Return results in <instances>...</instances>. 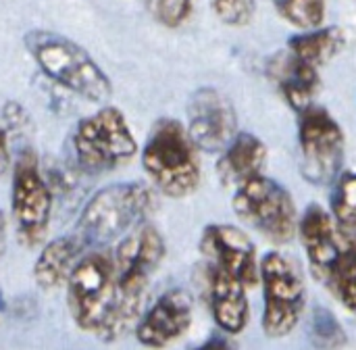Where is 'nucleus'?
Instances as JSON below:
<instances>
[{
  "instance_id": "1",
  "label": "nucleus",
  "mask_w": 356,
  "mask_h": 350,
  "mask_svg": "<svg viewBox=\"0 0 356 350\" xmlns=\"http://www.w3.org/2000/svg\"><path fill=\"white\" fill-rule=\"evenodd\" d=\"M23 44L40 71L75 96L102 104L113 96V83L102 67L71 38L46 29H31Z\"/></svg>"
},
{
  "instance_id": "2",
  "label": "nucleus",
  "mask_w": 356,
  "mask_h": 350,
  "mask_svg": "<svg viewBox=\"0 0 356 350\" xmlns=\"http://www.w3.org/2000/svg\"><path fill=\"white\" fill-rule=\"evenodd\" d=\"M142 167L152 184L171 198L192 194L200 184L196 144L177 119H159L142 148Z\"/></svg>"
},
{
  "instance_id": "3",
  "label": "nucleus",
  "mask_w": 356,
  "mask_h": 350,
  "mask_svg": "<svg viewBox=\"0 0 356 350\" xmlns=\"http://www.w3.org/2000/svg\"><path fill=\"white\" fill-rule=\"evenodd\" d=\"M154 209V194L140 182L113 184L98 190L83 207L77 221V238L83 246H104L136 225Z\"/></svg>"
},
{
  "instance_id": "4",
  "label": "nucleus",
  "mask_w": 356,
  "mask_h": 350,
  "mask_svg": "<svg viewBox=\"0 0 356 350\" xmlns=\"http://www.w3.org/2000/svg\"><path fill=\"white\" fill-rule=\"evenodd\" d=\"M77 163L90 173H104L129 163L138 144L117 106H102L83 117L71 138Z\"/></svg>"
},
{
  "instance_id": "5",
  "label": "nucleus",
  "mask_w": 356,
  "mask_h": 350,
  "mask_svg": "<svg viewBox=\"0 0 356 350\" xmlns=\"http://www.w3.org/2000/svg\"><path fill=\"white\" fill-rule=\"evenodd\" d=\"M115 299L117 269L113 255L94 250L81 257L67 282V303L73 321L81 330L96 334V330L106 319Z\"/></svg>"
},
{
  "instance_id": "6",
  "label": "nucleus",
  "mask_w": 356,
  "mask_h": 350,
  "mask_svg": "<svg viewBox=\"0 0 356 350\" xmlns=\"http://www.w3.org/2000/svg\"><path fill=\"white\" fill-rule=\"evenodd\" d=\"M232 205L244 223L275 244H286L296 234L298 221L292 196L282 184L263 173L236 188Z\"/></svg>"
},
{
  "instance_id": "7",
  "label": "nucleus",
  "mask_w": 356,
  "mask_h": 350,
  "mask_svg": "<svg viewBox=\"0 0 356 350\" xmlns=\"http://www.w3.org/2000/svg\"><path fill=\"white\" fill-rule=\"evenodd\" d=\"M261 282L265 292L263 332L269 338L288 336L305 311V284L298 267L280 253H267L261 261Z\"/></svg>"
},
{
  "instance_id": "8",
  "label": "nucleus",
  "mask_w": 356,
  "mask_h": 350,
  "mask_svg": "<svg viewBox=\"0 0 356 350\" xmlns=\"http://www.w3.org/2000/svg\"><path fill=\"white\" fill-rule=\"evenodd\" d=\"M298 144L305 180L325 186L340 177L344 163V132L323 106L311 104L300 111Z\"/></svg>"
},
{
  "instance_id": "9",
  "label": "nucleus",
  "mask_w": 356,
  "mask_h": 350,
  "mask_svg": "<svg viewBox=\"0 0 356 350\" xmlns=\"http://www.w3.org/2000/svg\"><path fill=\"white\" fill-rule=\"evenodd\" d=\"M10 209L17 236L25 246H35L46 238L52 215V192L44 180L33 150H21L13 171Z\"/></svg>"
},
{
  "instance_id": "10",
  "label": "nucleus",
  "mask_w": 356,
  "mask_h": 350,
  "mask_svg": "<svg viewBox=\"0 0 356 350\" xmlns=\"http://www.w3.org/2000/svg\"><path fill=\"white\" fill-rule=\"evenodd\" d=\"M236 111L215 88H200L188 102V134L198 150L223 152L236 136Z\"/></svg>"
},
{
  "instance_id": "11",
  "label": "nucleus",
  "mask_w": 356,
  "mask_h": 350,
  "mask_svg": "<svg viewBox=\"0 0 356 350\" xmlns=\"http://www.w3.org/2000/svg\"><path fill=\"white\" fill-rule=\"evenodd\" d=\"M165 257V242L152 225H140L127 234L113 253L117 286L123 292L146 294L150 276Z\"/></svg>"
},
{
  "instance_id": "12",
  "label": "nucleus",
  "mask_w": 356,
  "mask_h": 350,
  "mask_svg": "<svg viewBox=\"0 0 356 350\" xmlns=\"http://www.w3.org/2000/svg\"><path fill=\"white\" fill-rule=\"evenodd\" d=\"M200 250L209 263L225 269L238 278L246 288L261 282V267L257 265V248L252 240L234 225L213 223L204 228Z\"/></svg>"
},
{
  "instance_id": "13",
  "label": "nucleus",
  "mask_w": 356,
  "mask_h": 350,
  "mask_svg": "<svg viewBox=\"0 0 356 350\" xmlns=\"http://www.w3.org/2000/svg\"><path fill=\"white\" fill-rule=\"evenodd\" d=\"M300 238L309 255V263L313 273L327 282L338 257L342 255L344 246L350 240V234L346 228H342L334 215L323 211L317 205H311L307 213L300 219Z\"/></svg>"
},
{
  "instance_id": "14",
  "label": "nucleus",
  "mask_w": 356,
  "mask_h": 350,
  "mask_svg": "<svg viewBox=\"0 0 356 350\" xmlns=\"http://www.w3.org/2000/svg\"><path fill=\"white\" fill-rule=\"evenodd\" d=\"M192 324V299L184 290L163 294L136 328L140 344L161 350L186 334Z\"/></svg>"
},
{
  "instance_id": "15",
  "label": "nucleus",
  "mask_w": 356,
  "mask_h": 350,
  "mask_svg": "<svg viewBox=\"0 0 356 350\" xmlns=\"http://www.w3.org/2000/svg\"><path fill=\"white\" fill-rule=\"evenodd\" d=\"M209 296L215 321L229 334H240L248 324L246 286L225 269L209 263Z\"/></svg>"
},
{
  "instance_id": "16",
  "label": "nucleus",
  "mask_w": 356,
  "mask_h": 350,
  "mask_svg": "<svg viewBox=\"0 0 356 350\" xmlns=\"http://www.w3.org/2000/svg\"><path fill=\"white\" fill-rule=\"evenodd\" d=\"M269 71H271V77L275 79L282 96L294 111L300 113L313 104L319 88H321L317 67L300 61L298 56H294L288 50V52L277 54L271 61Z\"/></svg>"
},
{
  "instance_id": "17",
  "label": "nucleus",
  "mask_w": 356,
  "mask_h": 350,
  "mask_svg": "<svg viewBox=\"0 0 356 350\" xmlns=\"http://www.w3.org/2000/svg\"><path fill=\"white\" fill-rule=\"evenodd\" d=\"M267 163L265 144L252 134H236L217 161V173L223 186L240 188L263 173Z\"/></svg>"
},
{
  "instance_id": "18",
  "label": "nucleus",
  "mask_w": 356,
  "mask_h": 350,
  "mask_svg": "<svg viewBox=\"0 0 356 350\" xmlns=\"http://www.w3.org/2000/svg\"><path fill=\"white\" fill-rule=\"evenodd\" d=\"M83 242L73 236H63L52 242H48L33 265V280L42 290H56L60 286H67L75 265L81 259Z\"/></svg>"
},
{
  "instance_id": "19",
  "label": "nucleus",
  "mask_w": 356,
  "mask_h": 350,
  "mask_svg": "<svg viewBox=\"0 0 356 350\" xmlns=\"http://www.w3.org/2000/svg\"><path fill=\"white\" fill-rule=\"evenodd\" d=\"M344 44H346V38L342 29L319 25V27L305 29V33L290 38L288 50L300 61L319 69L321 65H327L336 54H340Z\"/></svg>"
},
{
  "instance_id": "20",
  "label": "nucleus",
  "mask_w": 356,
  "mask_h": 350,
  "mask_svg": "<svg viewBox=\"0 0 356 350\" xmlns=\"http://www.w3.org/2000/svg\"><path fill=\"white\" fill-rule=\"evenodd\" d=\"M327 284L338 294L342 305L356 315V234H350L348 244L338 257Z\"/></svg>"
},
{
  "instance_id": "21",
  "label": "nucleus",
  "mask_w": 356,
  "mask_h": 350,
  "mask_svg": "<svg viewBox=\"0 0 356 350\" xmlns=\"http://www.w3.org/2000/svg\"><path fill=\"white\" fill-rule=\"evenodd\" d=\"M311 342L317 350H342L346 347V332L330 309L317 307L313 311Z\"/></svg>"
},
{
  "instance_id": "22",
  "label": "nucleus",
  "mask_w": 356,
  "mask_h": 350,
  "mask_svg": "<svg viewBox=\"0 0 356 350\" xmlns=\"http://www.w3.org/2000/svg\"><path fill=\"white\" fill-rule=\"evenodd\" d=\"M332 215L342 228L356 234V173H344L334 182Z\"/></svg>"
},
{
  "instance_id": "23",
  "label": "nucleus",
  "mask_w": 356,
  "mask_h": 350,
  "mask_svg": "<svg viewBox=\"0 0 356 350\" xmlns=\"http://www.w3.org/2000/svg\"><path fill=\"white\" fill-rule=\"evenodd\" d=\"M277 13L300 29L319 27L325 19V0H273Z\"/></svg>"
},
{
  "instance_id": "24",
  "label": "nucleus",
  "mask_w": 356,
  "mask_h": 350,
  "mask_svg": "<svg viewBox=\"0 0 356 350\" xmlns=\"http://www.w3.org/2000/svg\"><path fill=\"white\" fill-rule=\"evenodd\" d=\"M211 8L225 25L244 27L257 15V0H211Z\"/></svg>"
},
{
  "instance_id": "25",
  "label": "nucleus",
  "mask_w": 356,
  "mask_h": 350,
  "mask_svg": "<svg viewBox=\"0 0 356 350\" xmlns=\"http://www.w3.org/2000/svg\"><path fill=\"white\" fill-rule=\"evenodd\" d=\"M144 4L165 27H179L192 15V0H144Z\"/></svg>"
},
{
  "instance_id": "26",
  "label": "nucleus",
  "mask_w": 356,
  "mask_h": 350,
  "mask_svg": "<svg viewBox=\"0 0 356 350\" xmlns=\"http://www.w3.org/2000/svg\"><path fill=\"white\" fill-rule=\"evenodd\" d=\"M10 163V150H8V136H6V129L0 125V175L6 171Z\"/></svg>"
},
{
  "instance_id": "27",
  "label": "nucleus",
  "mask_w": 356,
  "mask_h": 350,
  "mask_svg": "<svg viewBox=\"0 0 356 350\" xmlns=\"http://www.w3.org/2000/svg\"><path fill=\"white\" fill-rule=\"evenodd\" d=\"M194 350H234V347L225 338H211L207 344H202V347Z\"/></svg>"
},
{
  "instance_id": "28",
  "label": "nucleus",
  "mask_w": 356,
  "mask_h": 350,
  "mask_svg": "<svg viewBox=\"0 0 356 350\" xmlns=\"http://www.w3.org/2000/svg\"><path fill=\"white\" fill-rule=\"evenodd\" d=\"M4 242H6V219H4V213L0 211V255L4 250Z\"/></svg>"
}]
</instances>
